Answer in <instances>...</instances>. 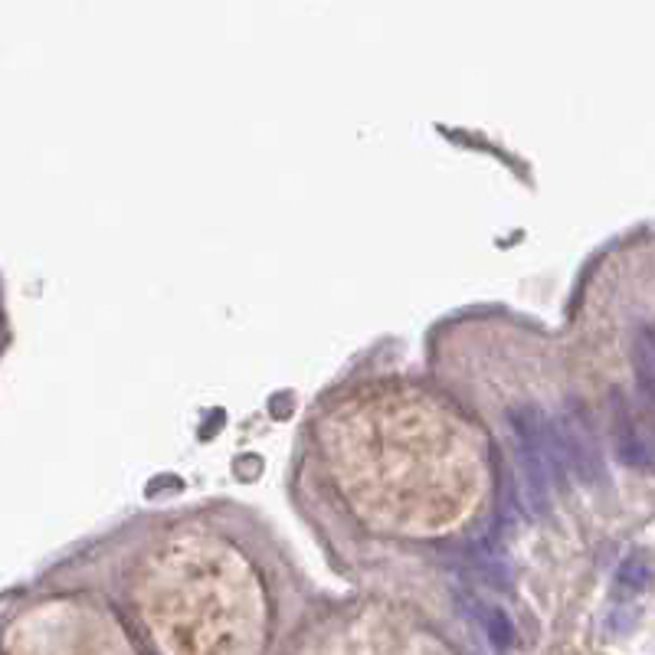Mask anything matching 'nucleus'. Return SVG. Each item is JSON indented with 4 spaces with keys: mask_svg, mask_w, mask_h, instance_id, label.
Here are the masks:
<instances>
[{
    "mask_svg": "<svg viewBox=\"0 0 655 655\" xmlns=\"http://www.w3.org/2000/svg\"><path fill=\"white\" fill-rule=\"evenodd\" d=\"M613 439H617V459L623 466H630V469H653V449L643 439L640 426L633 423V413L627 410V403H623L620 393H613Z\"/></svg>",
    "mask_w": 655,
    "mask_h": 655,
    "instance_id": "3",
    "label": "nucleus"
},
{
    "mask_svg": "<svg viewBox=\"0 0 655 655\" xmlns=\"http://www.w3.org/2000/svg\"><path fill=\"white\" fill-rule=\"evenodd\" d=\"M479 620H482V627H485V633H489L495 650H508L515 643V623L508 620V613L502 607H482Z\"/></svg>",
    "mask_w": 655,
    "mask_h": 655,
    "instance_id": "5",
    "label": "nucleus"
},
{
    "mask_svg": "<svg viewBox=\"0 0 655 655\" xmlns=\"http://www.w3.org/2000/svg\"><path fill=\"white\" fill-rule=\"evenodd\" d=\"M653 564L643 558V554H633L620 564V574H617V584L627 587L630 594H643L650 584H653Z\"/></svg>",
    "mask_w": 655,
    "mask_h": 655,
    "instance_id": "6",
    "label": "nucleus"
},
{
    "mask_svg": "<svg viewBox=\"0 0 655 655\" xmlns=\"http://www.w3.org/2000/svg\"><path fill=\"white\" fill-rule=\"evenodd\" d=\"M508 426L515 436V456L521 466V482L528 505L538 518L551 515V495L554 482L561 479L564 452H561V433L558 423L535 403H521L508 410Z\"/></svg>",
    "mask_w": 655,
    "mask_h": 655,
    "instance_id": "1",
    "label": "nucleus"
},
{
    "mask_svg": "<svg viewBox=\"0 0 655 655\" xmlns=\"http://www.w3.org/2000/svg\"><path fill=\"white\" fill-rule=\"evenodd\" d=\"M633 370L643 397L655 403V325L640 322L633 331Z\"/></svg>",
    "mask_w": 655,
    "mask_h": 655,
    "instance_id": "4",
    "label": "nucleus"
},
{
    "mask_svg": "<svg viewBox=\"0 0 655 655\" xmlns=\"http://www.w3.org/2000/svg\"><path fill=\"white\" fill-rule=\"evenodd\" d=\"M558 433H561L564 462H571V469H574L584 482H600V475H604V459H600V449H597V443H594V433H590L587 420L571 416V420L558 423Z\"/></svg>",
    "mask_w": 655,
    "mask_h": 655,
    "instance_id": "2",
    "label": "nucleus"
}]
</instances>
